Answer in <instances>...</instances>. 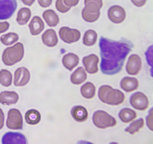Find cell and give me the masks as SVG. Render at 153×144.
Returning <instances> with one entry per match:
<instances>
[{
	"instance_id": "6da1fadb",
	"label": "cell",
	"mask_w": 153,
	"mask_h": 144,
	"mask_svg": "<svg viewBox=\"0 0 153 144\" xmlns=\"http://www.w3.org/2000/svg\"><path fill=\"white\" fill-rule=\"evenodd\" d=\"M101 62L100 70L105 75H115L123 69L125 60L134 47L126 38L111 40L102 36L99 42Z\"/></svg>"
},
{
	"instance_id": "7a4b0ae2",
	"label": "cell",
	"mask_w": 153,
	"mask_h": 144,
	"mask_svg": "<svg viewBox=\"0 0 153 144\" xmlns=\"http://www.w3.org/2000/svg\"><path fill=\"white\" fill-rule=\"evenodd\" d=\"M99 98L102 103L112 106H118L125 101V94L120 90L115 89L111 86L103 85L100 87Z\"/></svg>"
},
{
	"instance_id": "3957f363",
	"label": "cell",
	"mask_w": 153,
	"mask_h": 144,
	"mask_svg": "<svg viewBox=\"0 0 153 144\" xmlns=\"http://www.w3.org/2000/svg\"><path fill=\"white\" fill-rule=\"evenodd\" d=\"M24 46L18 42L12 46L7 47L2 53V62L5 65L12 66L19 62L24 57Z\"/></svg>"
},
{
	"instance_id": "277c9868",
	"label": "cell",
	"mask_w": 153,
	"mask_h": 144,
	"mask_svg": "<svg viewBox=\"0 0 153 144\" xmlns=\"http://www.w3.org/2000/svg\"><path fill=\"white\" fill-rule=\"evenodd\" d=\"M85 8L82 12V18L88 22H94L100 16L103 6L102 0H85Z\"/></svg>"
},
{
	"instance_id": "5b68a950",
	"label": "cell",
	"mask_w": 153,
	"mask_h": 144,
	"mask_svg": "<svg viewBox=\"0 0 153 144\" xmlns=\"http://www.w3.org/2000/svg\"><path fill=\"white\" fill-rule=\"evenodd\" d=\"M93 122L94 125L100 129L113 128L117 125V120L108 112L104 110H97L93 115Z\"/></svg>"
},
{
	"instance_id": "8992f818",
	"label": "cell",
	"mask_w": 153,
	"mask_h": 144,
	"mask_svg": "<svg viewBox=\"0 0 153 144\" xmlns=\"http://www.w3.org/2000/svg\"><path fill=\"white\" fill-rule=\"evenodd\" d=\"M6 125L7 128L11 130H22L23 128L22 116L19 110L13 108L8 111Z\"/></svg>"
},
{
	"instance_id": "52a82bcc",
	"label": "cell",
	"mask_w": 153,
	"mask_h": 144,
	"mask_svg": "<svg viewBox=\"0 0 153 144\" xmlns=\"http://www.w3.org/2000/svg\"><path fill=\"white\" fill-rule=\"evenodd\" d=\"M17 8L16 0H0V20L10 19Z\"/></svg>"
},
{
	"instance_id": "ba28073f",
	"label": "cell",
	"mask_w": 153,
	"mask_h": 144,
	"mask_svg": "<svg viewBox=\"0 0 153 144\" xmlns=\"http://www.w3.org/2000/svg\"><path fill=\"white\" fill-rule=\"evenodd\" d=\"M129 101L133 107L140 111L146 110L149 105V98L141 92H137L131 94Z\"/></svg>"
},
{
	"instance_id": "9c48e42d",
	"label": "cell",
	"mask_w": 153,
	"mask_h": 144,
	"mask_svg": "<svg viewBox=\"0 0 153 144\" xmlns=\"http://www.w3.org/2000/svg\"><path fill=\"white\" fill-rule=\"evenodd\" d=\"M59 36L65 43L73 44L79 41L81 38V32L78 29L64 26L60 28Z\"/></svg>"
},
{
	"instance_id": "30bf717a",
	"label": "cell",
	"mask_w": 153,
	"mask_h": 144,
	"mask_svg": "<svg viewBox=\"0 0 153 144\" xmlns=\"http://www.w3.org/2000/svg\"><path fill=\"white\" fill-rule=\"evenodd\" d=\"M108 16L112 22L120 24L123 22L126 16L125 9L120 5H113L109 8Z\"/></svg>"
},
{
	"instance_id": "8fae6325",
	"label": "cell",
	"mask_w": 153,
	"mask_h": 144,
	"mask_svg": "<svg viewBox=\"0 0 153 144\" xmlns=\"http://www.w3.org/2000/svg\"><path fill=\"white\" fill-rule=\"evenodd\" d=\"M31 78L30 72L26 68L20 67L16 69L14 72L13 84L15 86H25L28 83Z\"/></svg>"
},
{
	"instance_id": "7c38bea8",
	"label": "cell",
	"mask_w": 153,
	"mask_h": 144,
	"mask_svg": "<svg viewBox=\"0 0 153 144\" xmlns=\"http://www.w3.org/2000/svg\"><path fill=\"white\" fill-rule=\"evenodd\" d=\"M142 68V60L137 54H132L128 58L126 64V71L130 75H137Z\"/></svg>"
},
{
	"instance_id": "4fadbf2b",
	"label": "cell",
	"mask_w": 153,
	"mask_h": 144,
	"mask_svg": "<svg viewBox=\"0 0 153 144\" xmlns=\"http://www.w3.org/2000/svg\"><path fill=\"white\" fill-rule=\"evenodd\" d=\"M3 144H27L28 140L24 134L18 132H7L1 139Z\"/></svg>"
},
{
	"instance_id": "5bb4252c",
	"label": "cell",
	"mask_w": 153,
	"mask_h": 144,
	"mask_svg": "<svg viewBox=\"0 0 153 144\" xmlns=\"http://www.w3.org/2000/svg\"><path fill=\"white\" fill-rule=\"evenodd\" d=\"M99 62H100L99 57L96 54H90L84 57L82 60L85 70L90 74H95L99 71Z\"/></svg>"
},
{
	"instance_id": "9a60e30c",
	"label": "cell",
	"mask_w": 153,
	"mask_h": 144,
	"mask_svg": "<svg viewBox=\"0 0 153 144\" xmlns=\"http://www.w3.org/2000/svg\"><path fill=\"white\" fill-rule=\"evenodd\" d=\"M19 100V94L16 92L4 91L0 93V103L2 105L10 106L16 104Z\"/></svg>"
},
{
	"instance_id": "2e32d148",
	"label": "cell",
	"mask_w": 153,
	"mask_h": 144,
	"mask_svg": "<svg viewBox=\"0 0 153 144\" xmlns=\"http://www.w3.org/2000/svg\"><path fill=\"white\" fill-rule=\"evenodd\" d=\"M42 41L43 44L49 47H54L58 43V38L56 32L54 29L46 30L42 35Z\"/></svg>"
},
{
	"instance_id": "e0dca14e",
	"label": "cell",
	"mask_w": 153,
	"mask_h": 144,
	"mask_svg": "<svg viewBox=\"0 0 153 144\" xmlns=\"http://www.w3.org/2000/svg\"><path fill=\"white\" fill-rule=\"evenodd\" d=\"M71 115L73 118L78 122H84L88 119V110L83 106L77 105L74 106L71 110Z\"/></svg>"
},
{
	"instance_id": "ac0fdd59",
	"label": "cell",
	"mask_w": 153,
	"mask_h": 144,
	"mask_svg": "<svg viewBox=\"0 0 153 144\" xmlns=\"http://www.w3.org/2000/svg\"><path fill=\"white\" fill-rule=\"evenodd\" d=\"M79 63V57L73 52L65 54L62 58V64L67 70H73Z\"/></svg>"
},
{
	"instance_id": "d6986e66",
	"label": "cell",
	"mask_w": 153,
	"mask_h": 144,
	"mask_svg": "<svg viewBox=\"0 0 153 144\" xmlns=\"http://www.w3.org/2000/svg\"><path fill=\"white\" fill-rule=\"evenodd\" d=\"M120 87L126 92H131L137 89L139 87V82L136 78L125 76L120 81Z\"/></svg>"
},
{
	"instance_id": "ffe728a7",
	"label": "cell",
	"mask_w": 153,
	"mask_h": 144,
	"mask_svg": "<svg viewBox=\"0 0 153 144\" xmlns=\"http://www.w3.org/2000/svg\"><path fill=\"white\" fill-rule=\"evenodd\" d=\"M44 22H43V20L38 16H34L31 19V22L28 25L30 32L34 36L38 35L40 33H41L44 29Z\"/></svg>"
},
{
	"instance_id": "44dd1931",
	"label": "cell",
	"mask_w": 153,
	"mask_h": 144,
	"mask_svg": "<svg viewBox=\"0 0 153 144\" xmlns=\"http://www.w3.org/2000/svg\"><path fill=\"white\" fill-rule=\"evenodd\" d=\"M87 80V72L82 67H79L70 76V81L74 85H80Z\"/></svg>"
},
{
	"instance_id": "7402d4cb",
	"label": "cell",
	"mask_w": 153,
	"mask_h": 144,
	"mask_svg": "<svg viewBox=\"0 0 153 144\" xmlns=\"http://www.w3.org/2000/svg\"><path fill=\"white\" fill-rule=\"evenodd\" d=\"M43 17L46 24L50 27H55L59 23V16L52 9H49L43 12Z\"/></svg>"
},
{
	"instance_id": "603a6c76",
	"label": "cell",
	"mask_w": 153,
	"mask_h": 144,
	"mask_svg": "<svg viewBox=\"0 0 153 144\" xmlns=\"http://www.w3.org/2000/svg\"><path fill=\"white\" fill-rule=\"evenodd\" d=\"M118 116H119L120 119L124 123H128L130 122H132L133 120L137 118V113L135 111L128 107H125L120 110Z\"/></svg>"
},
{
	"instance_id": "cb8c5ba5",
	"label": "cell",
	"mask_w": 153,
	"mask_h": 144,
	"mask_svg": "<svg viewBox=\"0 0 153 144\" xmlns=\"http://www.w3.org/2000/svg\"><path fill=\"white\" fill-rule=\"evenodd\" d=\"M25 122L28 124L34 125V124H38L41 120V115L38 110L34 109L29 110L27 111L25 114Z\"/></svg>"
},
{
	"instance_id": "d4e9b609",
	"label": "cell",
	"mask_w": 153,
	"mask_h": 144,
	"mask_svg": "<svg viewBox=\"0 0 153 144\" xmlns=\"http://www.w3.org/2000/svg\"><path fill=\"white\" fill-rule=\"evenodd\" d=\"M31 16V10L28 8H22L18 11L16 16V22L19 25L24 26L27 24Z\"/></svg>"
},
{
	"instance_id": "484cf974",
	"label": "cell",
	"mask_w": 153,
	"mask_h": 144,
	"mask_svg": "<svg viewBox=\"0 0 153 144\" xmlns=\"http://www.w3.org/2000/svg\"><path fill=\"white\" fill-rule=\"evenodd\" d=\"M81 94L86 99L93 98L96 94V86L91 82H86L81 88Z\"/></svg>"
},
{
	"instance_id": "4316f807",
	"label": "cell",
	"mask_w": 153,
	"mask_h": 144,
	"mask_svg": "<svg viewBox=\"0 0 153 144\" xmlns=\"http://www.w3.org/2000/svg\"><path fill=\"white\" fill-rule=\"evenodd\" d=\"M144 126V119L143 118H140L137 120H134L131 124L127 128H125V131L130 134L131 135H134L140 131Z\"/></svg>"
},
{
	"instance_id": "83f0119b",
	"label": "cell",
	"mask_w": 153,
	"mask_h": 144,
	"mask_svg": "<svg viewBox=\"0 0 153 144\" xmlns=\"http://www.w3.org/2000/svg\"><path fill=\"white\" fill-rule=\"evenodd\" d=\"M98 38L97 32L93 29H89L85 32L83 37V44L85 46H91L94 45Z\"/></svg>"
},
{
	"instance_id": "f1b7e54d",
	"label": "cell",
	"mask_w": 153,
	"mask_h": 144,
	"mask_svg": "<svg viewBox=\"0 0 153 144\" xmlns=\"http://www.w3.org/2000/svg\"><path fill=\"white\" fill-rule=\"evenodd\" d=\"M19 35L15 32H9L5 34H3L0 38V40L1 43L5 46H10L18 41Z\"/></svg>"
},
{
	"instance_id": "f546056e",
	"label": "cell",
	"mask_w": 153,
	"mask_h": 144,
	"mask_svg": "<svg viewBox=\"0 0 153 144\" xmlns=\"http://www.w3.org/2000/svg\"><path fill=\"white\" fill-rule=\"evenodd\" d=\"M12 74L6 69H1L0 70V84L3 86H10L12 83Z\"/></svg>"
},
{
	"instance_id": "4dcf8cb0",
	"label": "cell",
	"mask_w": 153,
	"mask_h": 144,
	"mask_svg": "<svg viewBox=\"0 0 153 144\" xmlns=\"http://www.w3.org/2000/svg\"><path fill=\"white\" fill-rule=\"evenodd\" d=\"M55 7L56 9L61 13H67V11L70 10L71 8L67 7L65 4L64 3L63 0H56V2H55Z\"/></svg>"
},
{
	"instance_id": "1f68e13d",
	"label": "cell",
	"mask_w": 153,
	"mask_h": 144,
	"mask_svg": "<svg viewBox=\"0 0 153 144\" xmlns=\"http://www.w3.org/2000/svg\"><path fill=\"white\" fill-rule=\"evenodd\" d=\"M10 27V24L8 22H0V34L5 32L7 30H8Z\"/></svg>"
},
{
	"instance_id": "d6a6232c",
	"label": "cell",
	"mask_w": 153,
	"mask_h": 144,
	"mask_svg": "<svg viewBox=\"0 0 153 144\" xmlns=\"http://www.w3.org/2000/svg\"><path fill=\"white\" fill-rule=\"evenodd\" d=\"M64 3L67 6V7H75L77 5L79 2V0H63Z\"/></svg>"
},
{
	"instance_id": "836d02e7",
	"label": "cell",
	"mask_w": 153,
	"mask_h": 144,
	"mask_svg": "<svg viewBox=\"0 0 153 144\" xmlns=\"http://www.w3.org/2000/svg\"><path fill=\"white\" fill-rule=\"evenodd\" d=\"M52 0H38V4L42 8H48L52 4Z\"/></svg>"
},
{
	"instance_id": "e575fe53",
	"label": "cell",
	"mask_w": 153,
	"mask_h": 144,
	"mask_svg": "<svg viewBox=\"0 0 153 144\" xmlns=\"http://www.w3.org/2000/svg\"><path fill=\"white\" fill-rule=\"evenodd\" d=\"M152 110L151 109L150 111H149V114L148 116H146V123H147V125L149 127V128L151 130H152Z\"/></svg>"
},
{
	"instance_id": "d590c367",
	"label": "cell",
	"mask_w": 153,
	"mask_h": 144,
	"mask_svg": "<svg viewBox=\"0 0 153 144\" xmlns=\"http://www.w3.org/2000/svg\"><path fill=\"white\" fill-rule=\"evenodd\" d=\"M131 2L137 7H142L146 3V0H131Z\"/></svg>"
},
{
	"instance_id": "8d00e7d4",
	"label": "cell",
	"mask_w": 153,
	"mask_h": 144,
	"mask_svg": "<svg viewBox=\"0 0 153 144\" xmlns=\"http://www.w3.org/2000/svg\"><path fill=\"white\" fill-rule=\"evenodd\" d=\"M4 123V114L2 110L0 108V130L3 128Z\"/></svg>"
},
{
	"instance_id": "74e56055",
	"label": "cell",
	"mask_w": 153,
	"mask_h": 144,
	"mask_svg": "<svg viewBox=\"0 0 153 144\" xmlns=\"http://www.w3.org/2000/svg\"><path fill=\"white\" fill-rule=\"evenodd\" d=\"M21 1H22V3H23L24 4H25V5L31 6L32 5L33 3L35 2V0H21Z\"/></svg>"
}]
</instances>
